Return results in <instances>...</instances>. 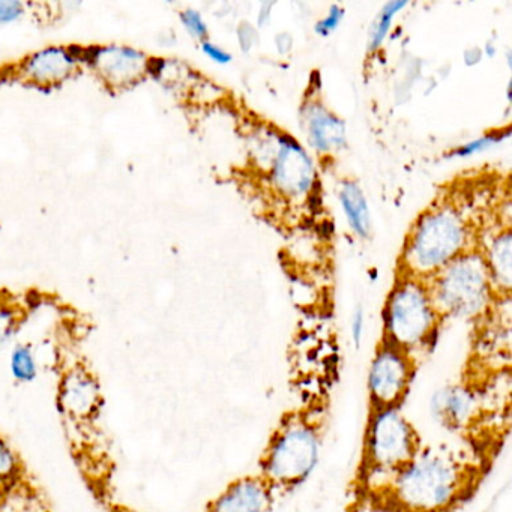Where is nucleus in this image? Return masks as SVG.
Returning a JSON list of instances; mask_svg holds the SVG:
<instances>
[{
    "mask_svg": "<svg viewBox=\"0 0 512 512\" xmlns=\"http://www.w3.org/2000/svg\"><path fill=\"white\" fill-rule=\"evenodd\" d=\"M487 458L425 446L406 467L358 499L377 512H454L478 490Z\"/></svg>",
    "mask_w": 512,
    "mask_h": 512,
    "instance_id": "f257e3e1",
    "label": "nucleus"
},
{
    "mask_svg": "<svg viewBox=\"0 0 512 512\" xmlns=\"http://www.w3.org/2000/svg\"><path fill=\"white\" fill-rule=\"evenodd\" d=\"M328 416V397L281 415L259 458L260 475L280 496L305 484L319 466Z\"/></svg>",
    "mask_w": 512,
    "mask_h": 512,
    "instance_id": "f03ea898",
    "label": "nucleus"
},
{
    "mask_svg": "<svg viewBox=\"0 0 512 512\" xmlns=\"http://www.w3.org/2000/svg\"><path fill=\"white\" fill-rule=\"evenodd\" d=\"M424 448L421 434L403 409L368 410L355 476L358 497L400 472Z\"/></svg>",
    "mask_w": 512,
    "mask_h": 512,
    "instance_id": "7ed1b4c3",
    "label": "nucleus"
},
{
    "mask_svg": "<svg viewBox=\"0 0 512 512\" xmlns=\"http://www.w3.org/2000/svg\"><path fill=\"white\" fill-rule=\"evenodd\" d=\"M469 224L455 206H434L416 221L404 245L406 277L425 281L466 253Z\"/></svg>",
    "mask_w": 512,
    "mask_h": 512,
    "instance_id": "20e7f679",
    "label": "nucleus"
},
{
    "mask_svg": "<svg viewBox=\"0 0 512 512\" xmlns=\"http://www.w3.org/2000/svg\"><path fill=\"white\" fill-rule=\"evenodd\" d=\"M442 322L427 283L403 277L386 299L382 340L415 356L430 353L439 341Z\"/></svg>",
    "mask_w": 512,
    "mask_h": 512,
    "instance_id": "39448f33",
    "label": "nucleus"
},
{
    "mask_svg": "<svg viewBox=\"0 0 512 512\" xmlns=\"http://www.w3.org/2000/svg\"><path fill=\"white\" fill-rule=\"evenodd\" d=\"M430 280L428 290L443 320L478 319L490 308L493 286L481 253L466 251Z\"/></svg>",
    "mask_w": 512,
    "mask_h": 512,
    "instance_id": "423d86ee",
    "label": "nucleus"
},
{
    "mask_svg": "<svg viewBox=\"0 0 512 512\" xmlns=\"http://www.w3.org/2000/svg\"><path fill=\"white\" fill-rule=\"evenodd\" d=\"M418 367L415 355L380 340L368 368V410L403 409Z\"/></svg>",
    "mask_w": 512,
    "mask_h": 512,
    "instance_id": "0eeeda50",
    "label": "nucleus"
},
{
    "mask_svg": "<svg viewBox=\"0 0 512 512\" xmlns=\"http://www.w3.org/2000/svg\"><path fill=\"white\" fill-rule=\"evenodd\" d=\"M482 397L484 394L481 391L464 380L448 383L431 395V418L451 433L463 436L475 434L484 419Z\"/></svg>",
    "mask_w": 512,
    "mask_h": 512,
    "instance_id": "6e6552de",
    "label": "nucleus"
},
{
    "mask_svg": "<svg viewBox=\"0 0 512 512\" xmlns=\"http://www.w3.org/2000/svg\"><path fill=\"white\" fill-rule=\"evenodd\" d=\"M268 172L275 190L287 199H302L316 187V167L307 149L286 133H278L277 154Z\"/></svg>",
    "mask_w": 512,
    "mask_h": 512,
    "instance_id": "1a4fd4ad",
    "label": "nucleus"
},
{
    "mask_svg": "<svg viewBox=\"0 0 512 512\" xmlns=\"http://www.w3.org/2000/svg\"><path fill=\"white\" fill-rule=\"evenodd\" d=\"M280 494L260 473L233 479L203 512H271Z\"/></svg>",
    "mask_w": 512,
    "mask_h": 512,
    "instance_id": "9d476101",
    "label": "nucleus"
},
{
    "mask_svg": "<svg viewBox=\"0 0 512 512\" xmlns=\"http://www.w3.org/2000/svg\"><path fill=\"white\" fill-rule=\"evenodd\" d=\"M101 403L100 380L88 368L74 367L62 374L58 389L62 415L71 421L89 422L100 412Z\"/></svg>",
    "mask_w": 512,
    "mask_h": 512,
    "instance_id": "9b49d317",
    "label": "nucleus"
},
{
    "mask_svg": "<svg viewBox=\"0 0 512 512\" xmlns=\"http://www.w3.org/2000/svg\"><path fill=\"white\" fill-rule=\"evenodd\" d=\"M148 56L136 47L124 44L98 46L97 58L91 70L109 88H130L145 77Z\"/></svg>",
    "mask_w": 512,
    "mask_h": 512,
    "instance_id": "f8f14e48",
    "label": "nucleus"
},
{
    "mask_svg": "<svg viewBox=\"0 0 512 512\" xmlns=\"http://www.w3.org/2000/svg\"><path fill=\"white\" fill-rule=\"evenodd\" d=\"M79 68L68 46H50L26 56L17 67V74L32 85L52 88L67 82Z\"/></svg>",
    "mask_w": 512,
    "mask_h": 512,
    "instance_id": "ddd939ff",
    "label": "nucleus"
},
{
    "mask_svg": "<svg viewBox=\"0 0 512 512\" xmlns=\"http://www.w3.org/2000/svg\"><path fill=\"white\" fill-rule=\"evenodd\" d=\"M302 124L308 143L319 154H334L346 146V122L322 104H307L302 109Z\"/></svg>",
    "mask_w": 512,
    "mask_h": 512,
    "instance_id": "4468645a",
    "label": "nucleus"
},
{
    "mask_svg": "<svg viewBox=\"0 0 512 512\" xmlns=\"http://www.w3.org/2000/svg\"><path fill=\"white\" fill-rule=\"evenodd\" d=\"M338 200L352 232L358 238L367 239L371 232L370 208H368L367 197L358 182L350 179L341 182Z\"/></svg>",
    "mask_w": 512,
    "mask_h": 512,
    "instance_id": "2eb2a0df",
    "label": "nucleus"
},
{
    "mask_svg": "<svg viewBox=\"0 0 512 512\" xmlns=\"http://www.w3.org/2000/svg\"><path fill=\"white\" fill-rule=\"evenodd\" d=\"M484 260L490 275L491 286L509 293L512 280L511 230H503L491 239Z\"/></svg>",
    "mask_w": 512,
    "mask_h": 512,
    "instance_id": "dca6fc26",
    "label": "nucleus"
},
{
    "mask_svg": "<svg viewBox=\"0 0 512 512\" xmlns=\"http://www.w3.org/2000/svg\"><path fill=\"white\" fill-rule=\"evenodd\" d=\"M11 377L19 385H31L40 376V364L31 344L19 343L13 347L8 361Z\"/></svg>",
    "mask_w": 512,
    "mask_h": 512,
    "instance_id": "f3484780",
    "label": "nucleus"
},
{
    "mask_svg": "<svg viewBox=\"0 0 512 512\" xmlns=\"http://www.w3.org/2000/svg\"><path fill=\"white\" fill-rule=\"evenodd\" d=\"M409 7L407 0H391L383 5L382 10L377 14L376 20L373 22V26L370 29V38H368V52L376 53L379 52L380 47L385 43L386 38L389 37L391 32L392 23H394L395 17L406 10Z\"/></svg>",
    "mask_w": 512,
    "mask_h": 512,
    "instance_id": "a211bd4d",
    "label": "nucleus"
},
{
    "mask_svg": "<svg viewBox=\"0 0 512 512\" xmlns=\"http://www.w3.org/2000/svg\"><path fill=\"white\" fill-rule=\"evenodd\" d=\"M23 475V464L16 449L0 434V487H13Z\"/></svg>",
    "mask_w": 512,
    "mask_h": 512,
    "instance_id": "6ab92c4d",
    "label": "nucleus"
},
{
    "mask_svg": "<svg viewBox=\"0 0 512 512\" xmlns=\"http://www.w3.org/2000/svg\"><path fill=\"white\" fill-rule=\"evenodd\" d=\"M509 128L506 130H494L490 133L484 134V136L478 137V139L470 140V142L463 143V145L457 146L452 149L448 154V158H469L473 155L481 154V152L488 151V149L494 148V146L502 143L503 140L509 137Z\"/></svg>",
    "mask_w": 512,
    "mask_h": 512,
    "instance_id": "aec40b11",
    "label": "nucleus"
},
{
    "mask_svg": "<svg viewBox=\"0 0 512 512\" xmlns=\"http://www.w3.org/2000/svg\"><path fill=\"white\" fill-rule=\"evenodd\" d=\"M179 20H181L185 31H187L194 40L200 41V43L208 40V25H206L205 19H203L199 11L194 10V8H187V10L179 13Z\"/></svg>",
    "mask_w": 512,
    "mask_h": 512,
    "instance_id": "412c9836",
    "label": "nucleus"
},
{
    "mask_svg": "<svg viewBox=\"0 0 512 512\" xmlns=\"http://www.w3.org/2000/svg\"><path fill=\"white\" fill-rule=\"evenodd\" d=\"M20 319H22V313L19 308L0 299V344L10 340L19 326Z\"/></svg>",
    "mask_w": 512,
    "mask_h": 512,
    "instance_id": "4be33fe9",
    "label": "nucleus"
},
{
    "mask_svg": "<svg viewBox=\"0 0 512 512\" xmlns=\"http://www.w3.org/2000/svg\"><path fill=\"white\" fill-rule=\"evenodd\" d=\"M346 17V10L341 5H332L329 8L328 14L314 26V32L320 37L328 38L329 35L334 34L340 28L341 22Z\"/></svg>",
    "mask_w": 512,
    "mask_h": 512,
    "instance_id": "5701e85b",
    "label": "nucleus"
},
{
    "mask_svg": "<svg viewBox=\"0 0 512 512\" xmlns=\"http://www.w3.org/2000/svg\"><path fill=\"white\" fill-rule=\"evenodd\" d=\"M25 14V4L20 0H0V26L17 23Z\"/></svg>",
    "mask_w": 512,
    "mask_h": 512,
    "instance_id": "b1692460",
    "label": "nucleus"
},
{
    "mask_svg": "<svg viewBox=\"0 0 512 512\" xmlns=\"http://www.w3.org/2000/svg\"><path fill=\"white\" fill-rule=\"evenodd\" d=\"M236 34H238L239 47H241V50L244 53L251 52V50L254 49V46H256L257 41H259L257 29L254 28L251 23L242 22L241 25H239Z\"/></svg>",
    "mask_w": 512,
    "mask_h": 512,
    "instance_id": "393cba45",
    "label": "nucleus"
},
{
    "mask_svg": "<svg viewBox=\"0 0 512 512\" xmlns=\"http://www.w3.org/2000/svg\"><path fill=\"white\" fill-rule=\"evenodd\" d=\"M202 52L214 64L229 65L233 61V56L227 50L217 46L215 43H211L209 40L203 41Z\"/></svg>",
    "mask_w": 512,
    "mask_h": 512,
    "instance_id": "a878e982",
    "label": "nucleus"
},
{
    "mask_svg": "<svg viewBox=\"0 0 512 512\" xmlns=\"http://www.w3.org/2000/svg\"><path fill=\"white\" fill-rule=\"evenodd\" d=\"M364 332H365V314L362 307H358L353 313L352 323H350V335H352L353 346L356 349L362 346V341H364Z\"/></svg>",
    "mask_w": 512,
    "mask_h": 512,
    "instance_id": "bb28decb",
    "label": "nucleus"
},
{
    "mask_svg": "<svg viewBox=\"0 0 512 512\" xmlns=\"http://www.w3.org/2000/svg\"><path fill=\"white\" fill-rule=\"evenodd\" d=\"M482 58H484V52L478 49V47H470L463 55L464 64H466L467 67H475V65H478L479 62L482 61Z\"/></svg>",
    "mask_w": 512,
    "mask_h": 512,
    "instance_id": "cd10ccee",
    "label": "nucleus"
},
{
    "mask_svg": "<svg viewBox=\"0 0 512 512\" xmlns=\"http://www.w3.org/2000/svg\"><path fill=\"white\" fill-rule=\"evenodd\" d=\"M275 44H277L278 53L280 55H287L292 52L293 38L290 34H278L275 38Z\"/></svg>",
    "mask_w": 512,
    "mask_h": 512,
    "instance_id": "c85d7f7f",
    "label": "nucleus"
},
{
    "mask_svg": "<svg viewBox=\"0 0 512 512\" xmlns=\"http://www.w3.org/2000/svg\"><path fill=\"white\" fill-rule=\"evenodd\" d=\"M274 5L275 2H265V4H262V7H260L259 17H257V26H259V28H265V26L268 25L272 17V8H274Z\"/></svg>",
    "mask_w": 512,
    "mask_h": 512,
    "instance_id": "c756f323",
    "label": "nucleus"
},
{
    "mask_svg": "<svg viewBox=\"0 0 512 512\" xmlns=\"http://www.w3.org/2000/svg\"><path fill=\"white\" fill-rule=\"evenodd\" d=\"M485 55H487L488 58H493V56L496 55V49H494L493 44L487 43V46H485Z\"/></svg>",
    "mask_w": 512,
    "mask_h": 512,
    "instance_id": "7c9ffc66",
    "label": "nucleus"
}]
</instances>
